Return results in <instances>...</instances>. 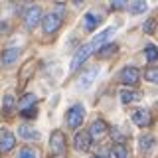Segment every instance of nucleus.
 <instances>
[{
  "instance_id": "4",
  "label": "nucleus",
  "mask_w": 158,
  "mask_h": 158,
  "mask_svg": "<svg viewBox=\"0 0 158 158\" xmlns=\"http://www.w3.org/2000/svg\"><path fill=\"white\" fill-rule=\"evenodd\" d=\"M44 32L46 34H53V32H57L59 26H61V16H59L57 12H49L44 16Z\"/></svg>"
},
{
  "instance_id": "17",
  "label": "nucleus",
  "mask_w": 158,
  "mask_h": 158,
  "mask_svg": "<svg viewBox=\"0 0 158 158\" xmlns=\"http://www.w3.org/2000/svg\"><path fill=\"white\" fill-rule=\"evenodd\" d=\"M18 158H40V152L34 146H24V148H20Z\"/></svg>"
},
{
  "instance_id": "1",
  "label": "nucleus",
  "mask_w": 158,
  "mask_h": 158,
  "mask_svg": "<svg viewBox=\"0 0 158 158\" xmlns=\"http://www.w3.org/2000/svg\"><path fill=\"white\" fill-rule=\"evenodd\" d=\"M113 34H115V28H107V30H103L101 34H97L95 38L91 40V42L89 44H85V46H81L75 52V56H73V59H71V65H69V69H71V71H75V69L81 65L83 61H85V59L91 56L93 52H99V48L103 46V44L107 42L109 38L113 36Z\"/></svg>"
},
{
  "instance_id": "8",
  "label": "nucleus",
  "mask_w": 158,
  "mask_h": 158,
  "mask_svg": "<svg viewBox=\"0 0 158 158\" xmlns=\"http://www.w3.org/2000/svg\"><path fill=\"white\" fill-rule=\"evenodd\" d=\"M14 144H16V136H14L8 128H0V150L8 152V150L14 148Z\"/></svg>"
},
{
  "instance_id": "22",
  "label": "nucleus",
  "mask_w": 158,
  "mask_h": 158,
  "mask_svg": "<svg viewBox=\"0 0 158 158\" xmlns=\"http://www.w3.org/2000/svg\"><path fill=\"white\" fill-rule=\"evenodd\" d=\"M113 154L117 158H128V150L125 148V144H115L113 146Z\"/></svg>"
},
{
  "instance_id": "10",
  "label": "nucleus",
  "mask_w": 158,
  "mask_h": 158,
  "mask_svg": "<svg viewBox=\"0 0 158 158\" xmlns=\"http://www.w3.org/2000/svg\"><path fill=\"white\" fill-rule=\"evenodd\" d=\"M131 118L138 127H148L150 125V113H148L146 109H135V111L131 113Z\"/></svg>"
},
{
  "instance_id": "30",
  "label": "nucleus",
  "mask_w": 158,
  "mask_h": 158,
  "mask_svg": "<svg viewBox=\"0 0 158 158\" xmlns=\"http://www.w3.org/2000/svg\"><path fill=\"white\" fill-rule=\"evenodd\" d=\"M57 158H59V156H57Z\"/></svg>"
},
{
  "instance_id": "24",
  "label": "nucleus",
  "mask_w": 158,
  "mask_h": 158,
  "mask_svg": "<svg viewBox=\"0 0 158 158\" xmlns=\"http://www.w3.org/2000/svg\"><path fill=\"white\" fill-rule=\"evenodd\" d=\"M152 142H154V138H152V136H142V138H140V148L148 152V150L152 148Z\"/></svg>"
},
{
  "instance_id": "25",
  "label": "nucleus",
  "mask_w": 158,
  "mask_h": 158,
  "mask_svg": "<svg viewBox=\"0 0 158 158\" xmlns=\"http://www.w3.org/2000/svg\"><path fill=\"white\" fill-rule=\"evenodd\" d=\"M154 28H156V20L154 18H148L146 22H144V26H142L144 34H152V32H154Z\"/></svg>"
},
{
  "instance_id": "19",
  "label": "nucleus",
  "mask_w": 158,
  "mask_h": 158,
  "mask_svg": "<svg viewBox=\"0 0 158 158\" xmlns=\"http://www.w3.org/2000/svg\"><path fill=\"white\" fill-rule=\"evenodd\" d=\"M115 52H117V46H115V44H107V46H103L97 52V56L99 57H107V56H111V53H115Z\"/></svg>"
},
{
  "instance_id": "21",
  "label": "nucleus",
  "mask_w": 158,
  "mask_h": 158,
  "mask_svg": "<svg viewBox=\"0 0 158 158\" xmlns=\"http://www.w3.org/2000/svg\"><path fill=\"white\" fill-rule=\"evenodd\" d=\"M127 10L131 14H140V12H144V10H146V2H132V4H128Z\"/></svg>"
},
{
  "instance_id": "14",
  "label": "nucleus",
  "mask_w": 158,
  "mask_h": 158,
  "mask_svg": "<svg viewBox=\"0 0 158 158\" xmlns=\"http://www.w3.org/2000/svg\"><path fill=\"white\" fill-rule=\"evenodd\" d=\"M121 101L123 103H136V101H140V93L135 91V89H121Z\"/></svg>"
},
{
  "instance_id": "15",
  "label": "nucleus",
  "mask_w": 158,
  "mask_h": 158,
  "mask_svg": "<svg viewBox=\"0 0 158 158\" xmlns=\"http://www.w3.org/2000/svg\"><path fill=\"white\" fill-rule=\"evenodd\" d=\"M105 132H107V125H105L103 121H95V123L91 125V128H89V135L95 136V138H101Z\"/></svg>"
},
{
  "instance_id": "28",
  "label": "nucleus",
  "mask_w": 158,
  "mask_h": 158,
  "mask_svg": "<svg viewBox=\"0 0 158 158\" xmlns=\"http://www.w3.org/2000/svg\"><path fill=\"white\" fill-rule=\"evenodd\" d=\"M113 8H128V4L125 0H117V2H113Z\"/></svg>"
},
{
  "instance_id": "7",
  "label": "nucleus",
  "mask_w": 158,
  "mask_h": 158,
  "mask_svg": "<svg viewBox=\"0 0 158 158\" xmlns=\"http://www.w3.org/2000/svg\"><path fill=\"white\" fill-rule=\"evenodd\" d=\"M49 146L56 154H61L65 150V135L61 131H53L52 132V138H49Z\"/></svg>"
},
{
  "instance_id": "18",
  "label": "nucleus",
  "mask_w": 158,
  "mask_h": 158,
  "mask_svg": "<svg viewBox=\"0 0 158 158\" xmlns=\"http://www.w3.org/2000/svg\"><path fill=\"white\" fill-rule=\"evenodd\" d=\"M144 53H146L148 61H156L158 59V49H156V46H152V44H148V46L144 48Z\"/></svg>"
},
{
  "instance_id": "2",
  "label": "nucleus",
  "mask_w": 158,
  "mask_h": 158,
  "mask_svg": "<svg viewBox=\"0 0 158 158\" xmlns=\"http://www.w3.org/2000/svg\"><path fill=\"white\" fill-rule=\"evenodd\" d=\"M83 118H85V107L83 105H73L67 109V125L69 128H79L83 123Z\"/></svg>"
},
{
  "instance_id": "13",
  "label": "nucleus",
  "mask_w": 158,
  "mask_h": 158,
  "mask_svg": "<svg viewBox=\"0 0 158 158\" xmlns=\"http://www.w3.org/2000/svg\"><path fill=\"white\" fill-rule=\"evenodd\" d=\"M18 136L20 138H24V140H40V132L38 131H34V128H30V127H18Z\"/></svg>"
},
{
  "instance_id": "29",
  "label": "nucleus",
  "mask_w": 158,
  "mask_h": 158,
  "mask_svg": "<svg viewBox=\"0 0 158 158\" xmlns=\"http://www.w3.org/2000/svg\"><path fill=\"white\" fill-rule=\"evenodd\" d=\"M91 158H105V156H101V154H99V156H91Z\"/></svg>"
},
{
  "instance_id": "16",
  "label": "nucleus",
  "mask_w": 158,
  "mask_h": 158,
  "mask_svg": "<svg viewBox=\"0 0 158 158\" xmlns=\"http://www.w3.org/2000/svg\"><path fill=\"white\" fill-rule=\"evenodd\" d=\"M14 105H16V99H14L12 93L4 95V99H2V113L4 115H10V113L14 111Z\"/></svg>"
},
{
  "instance_id": "5",
  "label": "nucleus",
  "mask_w": 158,
  "mask_h": 158,
  "mask_svg": "<svg viewBox=\"0 0 158 158\" xmlns=\"http://www.w3.org/2000/svg\"><path fill=\"white\" fill-rule=\"evenodd\" d=\"M138 79H140V73H138V69L132 67V65L125 67L121 73H118V81L125 83V85H136Z\"/></svg>"
},
{
  "instance_id": "11",
  "label": "nucleus",
  "mask_w": 158,
  "mask_h": 158,
  "mask_svg": "<svg viewBox=\"0 0 158 158\" xmlns=\"http://www.w3.org/2000/svg\"><path fill=\"white\" fill-rule=\"evenodd\" d=\"M75 148L77 150H81V152H87L89 148H91V135H89L87 131H81V132H77L75 135Z\"/></svg>"
},
{
  "instance_id": "9",
  "label": "nucleus",
  "mask_w": 158,
  "mask_h": 158,
  "mask_svg": "<svg viewBox=\"0 0 158 158\" xmlns=\"http://www.w3.org/2000/svg\"><path fill=\"white\" fill-rule=\"evenodd\" d=\"M18 57H20V49L14 48V46H10V48H6V49L2 52V57H0V61H2V65L10 67V65H14V63L18 61Z\"/></svg>"
},
{
  "instance_id": "12",
  "label": "nucleus",
  "mask_w": 158,
  "mask_h": 158,
  "mask_svg": "<svg viewBox=\"0 0 158 158\" xmlns=\"http://www.w3.org/2000/svg\"><path fill=\"white\" fill-rule=\"evenodd\" d=\"M101 16L99 14H95V12H87L85 16H83V24H85V30H89V32H93L99 24H101Z\"/></svg>"
},
{
  "instance_id": "20",
  "label": "nucleus",
  "mask_w": 158,
  "mask_h": 158,
  "mask_svg": "<svg viewBox=\"0 0 158 158\" xmlns=\"http://www.w3.org/2000/svg\"><path fill=\"white\" fill-rule=\"evenodd\" d=\"M144 77H146V81L156 83V85H158V67H148L144 71Z\"/></svg>"
},
{
  "instance_id": "23",
  "label": "nucleus",
  "mask_w": 158,
  "mask_h": 158,
  "mask_svg": "<svg viewBox=\"0 0 158 158\" xmlns=\"http://www.w3.org/2000/svg\"><path fill=\"white\" fill-rule=\"evenodd\" d=\"M32 103H36V95H32V93H28V95H24V99L20 101V109H30V105Z\"/></svg>"
},
{
  "instance_id": "27",
  "label": "nucleus",
  "mask_w": 158,
  "mask_h": 158,
  "mask_svg": "<svg viewBox=\"0 0 158 158\" xmlns=\"http://www.w3.org/2000/svg\"><path fill=\"white\" fill-rule=\"evenodd\" d=\"M36 113H38V111H36V107H30V109H24V111L20 113V115H22V117H28V118H30V117H36Z\"/></svg>"
},
{
  "instance_id": "6",
  "label": "nucleus",
  "mask_w": 158,
  "mask_h": 158,
  "mask_svg": "<svg viewBox=\"0 0 158 158\" xmlns=\"http://www.w3.org/2000/svg\"><path fill=\"white\" fill-rule=\"evenodd\" d=\"M97 75H99V67H89L85 73H81V77L77 81V89H89Z\"/></svg>"
},
{
  "instance_id": "3",
  "label": "nucleus",
  "mask_w": 158,
  "mask_h": 158,
  "mask_svg": "<svg viewBox=\"0 0 158 158\" xmlns=\"http://www.w3.org/2000/svg\"><path fill=\"white\" fill-rule=\"evenodd\" d=\"M40 20H44V14H42V8L40 6H30L24 12V22H26L28 30H34L40 24Z\"/></svg>"
},
{
  "instance_id": "26",
  "label": "nucleus",
  "mask_w": 158,
  "mask_h": 158,
  "mask_svg": "<svg viewBox=\"0 0 158 158\" xmlns=\"http://www.w3.org/2000/svg\"><path fill=\"white\" fill-rule=\"evenodd\" d=\"M32 69H34V61H28V63H26V67H24V71H22V75H20V77H22V81H26V79L30 77Z\"/></svg>"
}]
</instances>
